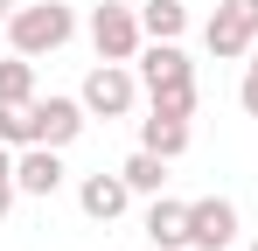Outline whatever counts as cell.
Returning <instances> with one entry per match:
<instances>
[{
    "mask_svg": "<svg viewBox=\"0 0 258 251\" xmlns=\"http://www.w3.org/2000/svg\"><path fill=\"white\" fill-rule=\"evenodd\" d=\"M70 35H77V7H63V0H28V7L7 14L14 56H56Z\"/></svg>",
    "mask_w": 258,
    "mask_h": 251,
    "instance_id": "cell-1",
    "label": "cell"
},
{
    "mask_svg": "<svg viewBox=\"0 0 258 251\" xmlns=\"http://www.w3.org/2000/svg\"><path fill=\"white\" fill-rule=\"evenodd\" d=\"M84 28H91V49H98L105 63H133V56L147 49V28H140V7H126V0H98Z\"/></svg>",
    "mask_w": 258,
    "mask_h": 251,
    "instance_id": "cell-2",
    "label": "cell"
},
{
    "mask_svg": "<svg viewBox=\"0 0 258 251\" xmlns=\"http://www.w3.org/2000/svg\"><path fill=\"white\" fill-rule=\"evenodd\" d=\"M203 49L216 63H237L258 49V0H216V14L203 21Z\"/></svg>",
    "mask_w": 258,
    "mask_h": 251,
    "instance_id": "cell-3",
    "label": "cell"
},
{
    "mask_svg": "<svg viewBox=\"0 0 258 251\" xmlns=\"http://www.w3.org/2000/svg\"><path fill=\"white\" fill-rule=\"evenodd\" d=\"M77 98H84L91 119H126L133 105H140V70H133V63H105V56H98Z\"/></svg>",
    "mask_w": 258,
    "mask_h": 251,
    "instance_id": "cell-4",
    "label": "cell"
},
{
    "mask_svg": "<svg viewBox=\"0 0 258 251\" xmlns=\"http://www.w3.org/2000/svg\"><path fill=\"white\" fill-rule=\"evenodd\" d=\"M237 244V203L230 196H196L188 203V251H230Z\"/></svg>",
    "mask_w": 258,
    "mask_h": 251,
    "instance_id": "cell-5",
    "label": "cell"
},
{
    "mask_svg": "<svg viewBox=\"0 0 258 251\" xmlns=\"http://www.w3.org/2000/svg\"><path fill=\"white\" fill-rule=\"evenodd\" d=\"M133 70H140V91H147V98H154V91H181V84H196V63H188L181 42H147V49L133 56Z\"/></svg>",
    "mask_w": 258,
    "mask_h": 251,
    "instance_id": "cell-6",
    "label": "cell"
},
{
    "mask_svg": "<svg viewBox=\"0 0 258 251\" xmlns=\"http://www.w3.org/2000/svg\"><path fill=\"white\" fill-rule=\"evenodd\" d=\"M14 189L21 196H56L63 189V147H42V140L21 147L14 154Z\"/></svg>",
    "mask_w": 258,
    "mask_h": 251,
    "instance_id": "cell-7",
    "label": "cell"
},
{
    "mask_svg": "<svg viewBox=\"0 0 258 251\" xmlns=\"http://www.w3.org/2000/svg\"><path fill=\"white\" fill-rule=\"evenodd\" d=\"M84 126H91L84 98H35V140L42 147H70Z\"/></svg>",
    "mask_w": 258,
    "mask_h": 251,
    "instance_id": "cell-8",
    "label": "cell"
},
{
    "mask_svg": "<svg viewBox=\"0 0 258 251\" xmlns=\"http://www.w3.org/2000/svg\"><path fill=\"white\" fill-rule=\"evenodd\" d=\"M140 230H147L154 251H188V203H174L168 189L147 196V223H140Z\"/></svg>",
    "mask_w": 258,
    "mask_h": 251,
    "instance_id": "cell-9",
    "label": "cell"
},
{
    "mask_svg": "<svg viewBox=\"0 0 258 251\" xmlns=\"http://www.w3.org/2000/svg\"><path fill=\"white\" fill-rule=\"evenodd\" d=\"M126 203H133L126 174H84V181H77V209H84L91 223H119Z\"/></svg>",
    "mask_w": 258,
    "mask_h": 251,
    "instance_id": "cell-10",
    "label": "cell"
},
{
    "mask_svg": "<svg viewBox=\"0 0 258 251\" xmlns=\"http://www.w3.org/2000/svg\"><path fill=\"white\" fill-rule=\"evenodd\" d=\"M119 174H126V189H133V196H161V189H168V154H154V147H133Z\"/></svg>",
    "mask_w": 258,
    "mask_h": 251,
    "instance_id": "cell-11",
    "label": "cell"
},
{
    "mask_svg": "<svg viewBox=\"0 0 258 251\" xmlns=\"http://www.w3.org/2000/svg\"><path fill=\"white\" fill-rule=\"evenodd\" d=\"M140 147H154V154H188V119H174V112H147L140 119Z\"/></svg>",
    "mask_w": 258,
    "mask_h": 251,
    "instance_id": "cell-12",
    "label": "cell"
},
{
    "mask_svg": "<svg viewBox=\"0 0 258 251\" xmlns=\"http://www.w3.org/2000/svg\"><path fill=\"white\" fill-rule=\"evenodd\" d=\"M140 28H147V42H181L188 35V7L181 0H147L140 7Z\"/></svg>",
    "mask_w": 258,
    "mask_h": 251,
    "instance_id": "cell-13",
    "label": "cell"
},
{
    "mask_svg": "<svg viewBox=\"0 0 258 251\" xmlns=\"http://www.w3.org/2000/svg\"><path fill=\"white\" fill-rule=\"evenodd\" d=\"M0 105H35V56L0 63Z\"/></svg>",
    "mask_w": 258,
    "mask_h": 251,
    "instance_id": "cell-14",
    "label": "cell"
},
{
    "mask_svg": "<svg viewBox=\"0 0 258 251\" xmlns=\"http://www.w3.org/2000/svg\"><path fill=\"white\" fill-rule=\"evenodd\" d=\"M0 140L21 154V147H35V105H0Z\"/></svg>",
    "mask_w": 258,
    "mask_h": 251,
    "instance_id": "cell-15",
    "label": "cell"
},
{
    "mask_svg": "<svg viewBox=\"0 0 258 251\" xmlns=\"http://www.w3.org/2000/svg\"><path fill=\"white\" fill-rule=\"evenodd\" d=\"M147 112H174V119H196V84H181V91H154V98H147Z\"/></svg>",
    "mask_w": 258,
    "mask_h": 251,
    "instance_id": "cell-16",
    "label": "cell"
},
{
    "mask_svg": "<svg viewBox=\"0 0 258 251\" xmlns=\"http://www.w3.org/2000/svg\"><path fill=\"white\" fill-rule=\"evenodd\" d=\"M237 105H244V112L258 119V49L244 56V84H237Z\"/></svg>",
    "mask_w": 258,
    "mask_h": 251,
    "instance_id": "cell-17",
    "label": "cell"
},
{
    "mask_svg": "<svg viewBox=\"0 0 258 251\" xmlns=\"http://www.w3.org/2000/svg\"><path fill=\"white\" fill-rule=\"evenodd\" d=\"M14 196H21V189H14V174H0V216L14 209Z\"/></svg>",
    "mask_w": 258,
    "mask_h": 251,
    "instance_id": "cell-18",
    "label": "cell"
},
{
    "mask_svg": "<svg viewBox=\"0 0 258 251\" xmlns=\"http://www.w3.org/2000/svg\"><path fill=\"white\" fill-rule=\"evenodd\" d=\"M0 174H14V147L7 140H0Z\"/></svg>",
    "mask_w": 258,
    "mask_h": 251,
    "instance_id": "cell-19",
    "label": "cell"
},
{
    "mask_svg": "<svg viewBox=\"0 0 258 251\" xmlns=\"http://www.w3.org/2000/svg\"><path fill=\"white\" fill-rule=\"evenodd\" d=\"M7 14H14V0H0V28H7Z\"/></svg>",
    "mask_w": 258,
    "mask_h": 251,
    "instance_id": "cell-20",
    "label": "cell"
},
{
    "mask_svg": "<svg viewBox=\"0 0 258 251\" xmlns=\"http://www.w3.org/2000/svg\"><path fill=\"white\" fill-rule=\"evenodd\" d=\"M251 251H258V237H251Z\"/></svg>",
    "mask_w": 258,
    "mask_h": 251,
    "instance_id": "cell-21",
    "label": "cell"
}]
</instances>
